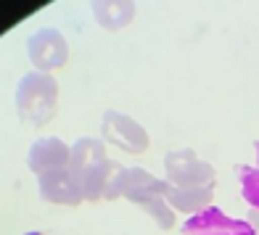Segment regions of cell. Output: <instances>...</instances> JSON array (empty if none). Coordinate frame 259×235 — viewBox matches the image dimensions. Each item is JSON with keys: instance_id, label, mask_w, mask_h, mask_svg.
<instances>
[{"instance_id": "1", "label": "cell", "mask_w": 259, "mask_h": 235, "mask_svg": "<svg viewBox=\"0 0 259 235\" xmlns=\"http://www.w3.org/2000/svg\"><path fill=\"white\" fill-rule=\"evenodd\" d=\"M58 109V82L53 74L27 72L16 85V111L19 119L29 127L51 124Z\"/></svg>"}, {"instance_id": "2", "label": "cell", "mask_w": 259, "mask_h": 235, "mask_svg": "<svg viewBox=\"0 0 259 235\" xmlns=\"http://www.w3.org/2000/svg\"><path fill=\"white\" fill-rule=\"evenodd\" d=\"M101 135H103L106 143L122 148L124 154H133V156L146 154L148 146H151V137L146 132V127L138 119H133V116H127L122 111H114V109L103 111Z\"/></svg>"}, {"instance_id": "3", "label": "cell", "mask_w": 259, "mask_h": 235, "mask_svg": "<svg viewBox=\"0 0 259 235\" xmlns=\"http://www.w3.org/2000/svg\"><path fill=\"white\" fill-rule=\"evenodd\" d=\"M164 174L172 187H193V185H211L214 182V167L198 159L193 148H178L164 156Z\"/></svg>"}, {"instance_id": "4", "label": "cell", "mask_w": 259, "mask_h": 235, "mask_svg": "<svg viewBox=\"0 0 259 235\" xmlns=\"http://www.w3.org/2000/svg\"><path fill=\"white\" fill-rule=\"evenodd\" d=\"M27 53L34 66V72L53 74L56 69H61L69 61V42L64 34L53 27H40L29 34L27 40Z\"/></svg>"}, {"instance_id": "5", "label": "cell", "mask_w": 259, "mask_h": 235, "mask_svg": "<svg viewBox=\"0 0 259 235\" xmlns=\"http://www.w3.org/2000/svg\"><path fill=\"white\" fill-rule=\"evenodd\" d=\"M183 235H254L249 219H233L222 209L209 206L201 214L188 217L180 227Z\"/></svg>"}, {"instance_id": "6", "label": "cell", "mask_w": 259, "mask_h": 235, "mask_svg": "<svg viewBox=\"0 0 259 235\" xmlns=\"http://www.w3.org/2000/svg\"><path fill=\"white\" fill-rule=\"evenodd\" d=\"M37 187H40L42 201H48V204L79 206L82 201H85L82 187H79V180L74 177V172L69 167H61V169L40 174V177H37Z\"/></svg>"}, {"instance_id": "7", "label": "cell", "mask_w": 259, "mask_h": 235, "mask_svg": "<svg viewBox=\"0 0 259 235\" xmlns=\"http://www.w3.org/2000/svg\"><path fill=\"white\" fill-rule=\"evenodd\" d=\"M69 161H72V146H66L61 137H37L27 154V167L37 177L45 172L69 167Z\"/></svg>"}, {"instance_id": "8", "label": "cell", "mask_w": 259, "mask_h": 235, "mask_svg": "<svg viewBox=\"0 0 259 235\" xmlns=\"http://www.w3.org/2000/svg\"><path fill=\"white\" fill-rule=\"evenodd\" d=\"M167 191H169V182L164 177H156V174H151L143 167H130L124 177L122 198H127L135 206H143L148 201H154V198H167Z\"/></svg>"}, {"instance_id": "9", "label": "cell", "mask_w": 259, "mask_h": 235, "mask_svg": "<svg viewBox=\"0 0 259 235\" xmlns=\"http://www.w3.org/2000/svg\"><path fill=\"white\" fill-rule=\"evenodd\" d=\"M211 198H214V182L211 185H193V187H172L169 185V191H167V204L175 211L188 214V217H196L204 209H209Z\"/></svg>"}, {"instance_id": "10", "label": "cell", "mask_w": 259, "mask_h": 235, "mask_svg": "<svg viewBox=\"0 0 259 235\" xmlns=\"http://www.w3.org/2000/svg\"><path fill=\"white\" fill-rule=\"evenodd\" d=\"M109 154H106V140L103 137H93V135H82L72 143V161H69V169L74 172V177L79 172H85L96 164L106 161Z\"/></svg>"}, {"instance_id": "11", "label": "cell", "mask_w": 259, "mask_h": 235, "mask_svg": "<svg viewBox=\"0 0 259 235\" xmlns=\"http://www.w3.org/2000/svg\"><path fill=\"white\" fill-rule=\"evenodd\" d=\"M93 16H96V21L103 29L116 32V29H124L135 19V3H127V0H103V3L93 6Z\"/></svg>"}, {"instance_id": "12", "label": "cell", "mask_w": 259, "mask_h": 235, "mask_svg": "<svg viewBox=\"0 0 259 235\" xmlns=\"http://www.w3.org/2000/svg\"><path fill=\"white\" fill-rule=\"evenodd\" d=\"M235 174L241 180V193L254 211H259V167H249V164H238Z\"/></svg>"}, {"instance_id": "13", "label": "cell", "mask_w": 259, "mask_h": 235, "mask_svg": "<svg viewBox=\"0 0 259 235\" xmlns=\"http://www.w3.org/2000/svg\"><path fill=\"white\" fill-rule=\"evenodd\" d=\"M140 209H143L161 230H172L175 225H178V211H175V209L167 204V198H154V201L143 204Z\"/></svg>"}, {"instance_id": "14", "label": "cell", "mask_w": 259, "mask_h": 235, "mask_svg": "<svg viewBox=\"0 0 259 235\" xmlns=\"http://www.w3.org/2000/svg\"><path fill=\"white\" fill-rule=\"evenodd\" d=\"M246 219H249V225L254 227V235H259V211H254V209H251Z\"/></svg>"}, {"instance_id": "15", "label": "cell", "mask_w": 259, "mask_h": 235, "mask_svg": "<svg viewBox=\"0 0 259 235\" xmlns=\"http://www.w3.org/2000/svg\"><path fill=\"white\" fill-rule=\"evenodd\" d=\"M254 146H256V167H259V140H256V143H254Z\"/></svg>"}, {"instance_id": "16", "label": "cell", "mask_w": 259, "mask_h": 235, "mask_svg": "<svg viewBox=\"0 0 259 235\" xmlns=\"http://www.w3.org/2000/svg\"><path fill=\"white\" fill-rule=\"evenodd\" d=\"M24 235H42L40 230H29V232H24Z\"/></svg>"}]
</instances>
